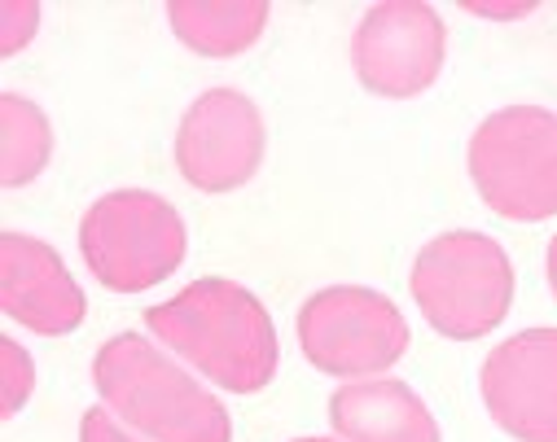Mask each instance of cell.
<instances>
[{"mask_svg": "<svg viewBox=\"0 0 557 442\" xmlns=\"http://www.w3.org/2000/svg\"><path fill=\"white\" fill-rule=\"evenodd\" d=\"M146 325L181 359L224 390L255 394L276 372V333L250 289L207 276L181 289L172 303L146 312Z\"/></svg>", "mask_w": 557, "mask_h": 442, "instance_id": "1", "label": "cell"}, {"mask_svg": "<svg viewBox=\"0 0 557 442\" xmlns=\"http://www.w3.org/2000/svg\"><path fill=\"white\" fill-rule=\"evenodd\" d=\"M92 381L110 412L154 442H233L224 403L136 333H119L97 351Z\"/></svg>", "mask_w": 557, "mask_h": 442, "instance_id": "2", "label": "cell"}, {"mask_svg": "<svg viewBox=\"0 0 557 442\" xmlns=\"http://www.w3.org/2000/svg\"><path fill=\"white\" fill-rule=\"evenodd\" d=\"M412 299L444 338L470 342L509 316L513 267L492 237L444 232L412 263Z\"/></svg>", "mask_w": 557, "mask_h": 442, "instance_id": "3", "label": "cell"}, {"mask_svg": "<svg viewBox=\"0 0 557 442\" xmlns=\"http://www.w3.org/2000/svg\"><path fill=\"white\" fill-rule=\"evenodd\" d=\"M470 176L500 219L535 224L557 215V114L509 105L483 118L470 140Z\"/></svg>", "mask_w": 557, "mask_h": 442, "instance_id": "4", "label": "cell"}, {"mask_svg": "<svg viewBox=\"0 0 557 442\" xmlns=\"http://www.w3.org/2000/svg\"><path fill=\"white\" fill-rule=\"evenodd\" d=\"M79 250L106 289L136 293L181 267L185 224L159 193L119 189L88 206L79 224Z\"/></svg>", "mask_w": 557, "mask_h": 442, "instance_id": "5", "label": "cell"}, {"mask_svg": "<svg viewBox=\"0 0 557 442\" xmlns=\"http://www.w3.org/2000/svg\"><path fill=\"white\" fill-rule=\"evenodd\" d=\"M299 346L321 372L364 377L391 368L408 351V325L382 293L360 285H334L304 303Z\"/></svg>", "mask_w": 557, "mask_h": 442, "instance_id": "6", "label": "cell"}, {"mask_svg": "<svg viewBox=\"0 0 557 442\" xmlns=\"http://www.w3.org/2000/svg\"><path fill=\"white\" fill-rule=\"evenodd\" d=\"M351 66L377 97H412L444 66V23L422 0L373 5L351 36Z\"/></svg>", "mask_w": 557, "mask_h": 442, "instance_id": "7", "label": "cell"}, {"mask_svg": "<svg viewBox=\"0 0 557 442\" xmlns=\"http://www.w3.org/2000/svg\"><path fill=\"white\" fill-rule=\"evenodd\" d=\"M263 163V118L250 97L233 88L202 92L181 131H176V167L202 193H228L246 185Z\"/></svg>", "mask_w": 557, "mask_h": 442, "instance_id": "8", "label": "cell"}, {"mask_svg": "<svg viewBox=\"0 0 557 442\" xmlns=\"http://www.w3.org/2000/svg\"><path fill=\"white\" fill-rule=\"evenodd\" d=\"M492 420L518 442H557V329H527L483 364Z\"/></svg>", "mask_w": 557, "mask_h": 442, "instance_id": "9", "label": "cell"}, {"mask_svg": "<svg viewBox=\"0 0 557 442\" xmlns=\"http://www.w3.org/2000/svg\"><path fill=\"white\" fill-rule=\"evenodd\" d=\"M0 303H5L10 320L45 338H62L79 329L88 307L58 250L23 232L0 237Z\"/></svg>", "mask_w": 557, "mask_h": 442, "instance_id": "10", "label": "cell"}, {"mask_svg": "<svg viewBox=\"0 0 557 442\" xmlns=\"http://www.w3.org/2000/svg\"><path fill=\"white\" fill-rule=\"evenodd\" d=\"M330 425L343 442H440L431 407L404 381H356L330 399Z\"/></svg>", "mask_w": 557, "mask_h": 442, "instance_id": "11", "label": "cell"}, {"mask_svg": "<svg viewBox=\"0 0 557 442\" xmlns=\"http://www.w3.org/2000/svg\"><path fill=\"white\" fill-rule=\"evenodd\" d=\"M168 18L194 53L233 58L259 40L268 23V5L263 0H172Z\"/></svg>", "mask_w": 557, "mask_h": 442, "instance_id": "12", "label": "cell"}, {"mask_svg": "<svg viewBox=\"0 0 557 442\" xmlns=\"http://www.w3.org/2000/svg\"><path fill=\"white\" fill-rule=\"evenodd\" d=\"M0 136H5V144H0L5 185L18 189V185L36 180L53 154V131H49V118L40 114V105L5 92L0 97Z\"/></svg>", "mask_w": 557, "mask_h": 442, "instance_id": "13", "label": "cell"}, {"mask_svg": "<svg viewBox=\"0 0 557 442\" xmlns=\"http://www.w3.org/2000/svg\"><path fill=\"white\" fill-rule=\"evenodd\" d=\"M32 386H36L32 355L14 338H5L0 342V407H5V416H14L32 399Z\"/></svg>", "mask_w": 557, "mask_h": 442, "instance_id": "14", "label": "cell"}, {"mask_svg": "<svg viewBox=\"0 0 557 442\" xmlns=\"http://www.w3.org/2000/svg\"><path fill=\"white\" fill-rule=\"evenodd\" d=\"M36 23H40V5L36 0H5L0 5V53H18L27 40H32V31H36Z\"/></svg>", "mask_w": 557, "mask_h": 442, "instance_id": "15", "label": "cell"}, {"mask_svg": "<svg viewBox=\"0 0 557 442\" xmlns=\"http://www.w3.org/2000/svg\"><path fill=\"white\" fill-rule=\"evenodd\" d=\"M79 442H136V438L123 433L119 420H110L106 412L88 407V412H84V425H79Z\"/></svg>", "mask_w": 557, "mask_h": 442, "instance_id": "16", "label": "cell"}, {"mask_svg": "<svg viewBox=\"0 0 557 442\" xmlns=\"http://www.w3.org/2000/svg\"><path fill=\"white\" fill-rule=\"evenodd\" d=\"M548 285H553V293H557V237H553V245H548Z\"/></svg>", "mask_w": 557, "mask_h": 442, "instance_id": "17", "label": "cell"}, {"mask_svg": "<svg viewBox=\"0 0 557 442\" xmlns=\"http://www.w3.org/2000/svg\"><path fill=\"white\" fill-rule=\"evenodd\" d=\"M299 442H334V438H299Z\"/></svg>", "mask_w": 557, "mask_h": 442, "instance_id": "18", "label": "cell"}]
</instances>
